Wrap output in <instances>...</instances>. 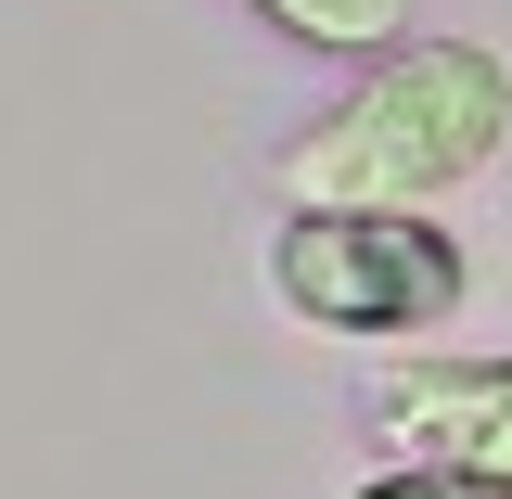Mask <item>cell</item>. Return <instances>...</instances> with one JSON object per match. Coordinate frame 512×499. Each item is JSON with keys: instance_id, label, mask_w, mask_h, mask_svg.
Returning <instances> with one entry per match:
<instances>
[{"instance_id": "cell-1", "label": "cell", "mask_w": 512, "mask_h": 499, "mask_svg": "<svg viewBox=\"0 0 512 499\" xmlns=\"http://www.w3.org/2000/svg\"><path fill=\"white\" fill-rule=\"evenodd\" d=\"M500 141H512V64L487 39H397L282 141V205H436L487 180Z\"/></svg>"}, {"instance_id": "cell-2", "label": "cell", "mask_w": 512, "mask_h": 499, "mask_svg": "<svg viewBox=\"0 0 512 499\" xmlns=\"http://www.w3.org/2000/svg\"><path fill=\"white\" fill-rule=\"evenodd\" d=\"M461 244H448L423 205H295L269 231V295L308 320V333H346V346H410L461 308Z\"/></svg>"}, {"instance_id": "cell-3", "label": "cell", "mask_w": 512, "mask_h": 499, "mask_svg": "<svg viewBox=\"0 0 512 499\" xmlns=\"http://www.w3.org/2000/svg\"><path fill=\"white\" fill-rule=\"evenodd\" d=\"M359 423L384 461H423L512 499V359H384L359 384Z\"/></svg>"}, {"instance_id": "cell-4", "label": "cell", "mask_w": 512, "mask_h": 499, "mask_svg": "<svg viewBox=\"0 0 512 499\" xmlns=\"http://www.w3.org/2000/svg\"><path fill=\"white\" fill-rule=\"evenodd\" d=\"M256 26H282V39H308V52H346V64H372L410 39V0H244Z\"/></svg>"}, {"instance_id": "cell-5", "label": "cell", "mask_w": 512, "mask_h": 499, "mask_svg": "<svg viewBox=\"0 0 512 499\" xmlns=\"http://www.w3.org/2000/svg\"><path fill=\"white\" fill-rule=\"evenodd\" d=\"M346 499H500V487H461V474H423V461H384L372 487H346Z\"/></svg>"}]
</instances>
